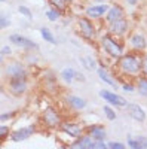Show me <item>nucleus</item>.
<instances>
[{"instance_id":"1","label":"nucleus","mask_w":147,"mask_h":149,"mask_svg":"<svg viewBox=\"0 0 147 149\" xmlns=\"http://www.w3.org/2000/svg\"><path fill=\"white\" fill-rule=\"evenodd\" d=\"M117 66L125 74H138L141 73V57L137 54H124L119 58Z\"/></svg>"},{"instance_id":"2","label":"nucleus","mask_w":147,"mask_h":149,"mask_svg":"<svg viewBox=\"0 0 147 149\" xmlns=\"http://www.w3.org/2000/svg\"><path fill=\"white\" fill-rule=\"evenodd\" d=\"M101 48L104 49V52L107 55H110L112 58H120L122 55H124V48H122V45L119 42H116L112 34H104L101 37Z\"/></svg>"},{"instance_id":"3","label":"nucleus","mask_w":147,"mask_h":149,"mask_svg":"<svg viewBox=\"0 0 147 149\" xmlns=\"http://www.w3.org/2000/svg\"><path fill=\"white\" fill-rule=\"evenodd\" d=\"M3 73L8 79H19V78H26L28 76V72L21 61H9V63L3 67Z\"/></svg>"},{"instance_id":"4","label":"nucleus","mask_w":147,"mask_h":149,"mask_svg":"<svg viewBox=\"0 0 147 149\" xmlns=\"http://www.w3.org/2000/svg\"><path fill=\"white\" fill-rule=\"evenodd\" d=\"M42 121H43V125L46 128H59L61 127V115H59V112L52 107V106H49L43 110V113H42Z\"/></svg>"},{"instance_id":"5","label":"nucleus","mask_w":147,"mask_h":149,"mask_svg":"<svg viewBox=\"0 0 147 149\" xmlns=\"http://www.w3.org/2000/svg\"><path fill=\"white\" fill-rule=\"evenodd\" d=\"M77 27H79V31L80 34L85 37L86 40H92L94 37L97 36V30H95V26L91 18H88L85 15L83 18H79L77 19Z\"/></svg>"},{"instance_id":"6","label":"nucleus","mask_w":147,"mask_h":149,"mask_svg":"<svg viewBox=\"0 0 147 149\" xmlns=\"http://www.w3.org/2000/svg\"><path fill=\"white\" fill-rule=\"evenodd\" d=\"M98 95H100L104 102H107L108 104L116 106V107H125L128 104L125 97H122V95H119V94H116L113 91H108V90H100Z\"/></svg>"},{"instance_id":"7","label":"nucleus","mask_w":147,"mask_h":149,"mask_svg":"<svg viewBox=\"0 0 147 149\" xmlns=\"http://www.w3.org/2000/svg\"><path fill=\"white\" fill-rule=\"evenodd\" d=\"M28 90V82L26 78H19V79H9L8 82V91L15 95V97H21L27 93Z\"/></svg>"},{"instance_id":"8","label":"nucleus","mask_w":147,"mask_h":149,"mask_svg":"<svg viewBox=\"0 0 147 149\" xmlns=\"http://www.w3.org/2000/svg\"><path fill=\"white\" fill-rule=\"evenodd\" d=\"M59 130L63 133H66L68 137H73V139L80 137V136L83 134V131H85L80 124H77L75 121H63V122H61Z\"/></svg>"},{"instance_id":"9","label":"nucleus","mask_w":147,"mask_h":149,"mask_svg":"<svg viewBox=\"0 0 147 149\" xmlns=\"http://www.w3.org/2000/svg\"><path fill=\"white\" fill-rule=\"evenodd\" d=\"M110 9L108 3H97V5H91L85 9V15L91 19H98L101 17H106V14Z\"/></svg>"},{"instance_id":"10","label":"nucleus","mask_w":147,"mask_h":149,"mask_svg":"<svg viewBox=\"0 0 147 149\" xmlns=\"http://www.w3.org/2000/svg\"><path fill=\"white\" fill-rule=\"evenodd\" d=\"M128 29H129V21L125 17L108 24V33L112 36H124L128 33Z\"/></svg>"},{"instance_id":"11","label":"nucleus","mask_w":147,"mask_h":149,"mask_svg":"<svg viewBox=\"0 0 147 149\" xmlns=\"http://www.w3.org/2000/svg\"><path fill=\"white\" fill-rule=\"evenodd\" d=\"M125 110H126L128 116L132 118L134 121H137V122H144L146 118H147L146 110L140 104H137V103H128L125 106Z\"/></svg>"},{"instance_id":"12","label":"nucleus","mask_w":147,"mask_h":149,"mask_svg":"<svg viewBox=\"0 0 147 149\" xmlns=\"http://www.w3.org/2000/svg\"><path fill=\"white\" fill-rule=\"evenodd\" d=\"M34 133H36L34 125L21 127V128H18V130H15V131L10 133V140L15 142V143H18V142H22V140H27L28 137H31Z\"/></svg>"},{"instance_id":"13","label":"nucleus","mask_w":147,"mask_h":149,"mask_svg":"<svg viewBox=\"0 0 147 149\" xmlns=\"http://www.w3.org/2000/svg\"><path fill=\"white\" fill-rule=\"evenodd\" d=\"M9 42L15 43L18 46H22L26 49H39V45L36 42H33L31 39H28V37H26V36H21V34H10Z\"/></svg>"},{"instance_id":"14","label":"nucleus","mask_w":147,"mask_h":149,"mask_svg":"<svg viewBox=\"0 0 147 149\" xmlns=\"http://www.w3.org/2000/svg\"><path fill=\"white\" fill-rule=\"evenodd\" d=\"M94 145H95V140L88 134H82L80 137L75 139V142L70 143L68 146L73 148V149H94Z\"/></svg>"},{"instance_id":"15","label":"nucleus","mask_w":147,"mask_h":149,"mask_svg":"<svg viewBox=\"0 0 147 149\" xmlns=\"http://www.w3.org/2000/svg\"><path fill=\"white\" fill-rule=\"evenodd\" d=\"M129 45L132 46L134 51L144 52L146 48H147V39H146V36L141 34V33H134V34L129 37Z\"/></svg>"},{"instance_id":"16","label":"nucleus","mask_w":147,"mask_h":149,"mask_svg":"<svg viewBox=\"0 0 147 149\" xmlns=\"http://www.w3.org/2000/svg\"><path fill=\"white\" fill-rule=\"evenodd\" d=\"M85 133H86L88 136H91V137L94 140H106L107 137V131L103 125H100V124H94V125H88L86 128H85Z\"/></svg>"},{"instance_id":"17","label":"nucleus","mask_w":147,"mask_h":149,"mask_svg":"<svg viewBox=\"0 0 147 149\" xmlns=\"http://www.w3.org/2000/svg\"><path fill=\"white\" fill-rule=\"evenodd\" d=\"M125 17V9L124 6H120V5H110V9L108 12L106 14V22L110 24V22H113L116 19H120V18H124Z\"/></svg>"},{"instance_id":"18","label":"nucleus","mask_w":147,"mask_h":149,"mask_svg":"<svg viewBox=\"0 0 147 149\" xmlns=\"http://www.w3.org/2000/svg\"><path fill=\"white\" fill-rule=\"evenodd\" d=\"M66 103L71 107V109H75V110H82L86 107V100H85L83 97H79V95H67L66 97Z\"/></svg>"},{"instance_id":"19","label":"nucleus","mask_w":147,"mask_h":149,"mask_svg":"<svg viewBox=\"0 0 147 149\" xmlns=\"http://www.w3.org/2000/svg\"><path fill=\"white\" fill-rule=\"evenodd\" d=\"M137 91L140 93L141 97L147 98V76L146 74H140L137 79Z\"/></svg>"},{"instance_id":"20","label":"nucleus","mask_w":147,"mask_h":149,"mask_svg":"<svg viewBox=\"0 0 147 149\" xmlns=\"http://www.w3.org/2000/svg\"><path fill=\"white\" fill-rule=\"evenodd\" d=\"M76 73L77 72L73 67H66V69H63V72H61V78H63L66 82L71 84L73 81H76Z\"/></svg>"},{"instance_id":"21","label":"nucleus","mask_w":147,"mask_h":149,"mask_svg":"<svg viewBox=\"0 0 147 149\" xmlns=\"http://www.w3.org/2000/svg\"><path fill=\"white\" fill-rule=\"evenodd\" d=\"M40 36H42V39H43L45 42H49V43H52V45L57 43V39H55L54 33L49 30L48 27H42V29H40Z\"/></svg>"},{"instance_id":"22","label":"nucleus","mask_w":147,"mask_h":149,"mask_svg":"<svg viewBox=\"0 0 147 149\" xmlns=\"http://www.w3.org/2000/svg\"><path fill=\"white\" fill-rule=\"evenodd\" d=\"M79 61L82 63V66H83L85 69H88V70H95V69H97V63H95V60H94L91 55L80 57Z\"/></svg>"},{"instance_id":"23","label":"nucleus","mask_w":147,"mask_h":149,"mask_svg":"<svg viewBox=\"0 0 147 149\" xmlns=\"http://www.w3.org/2000/svg\"><path fill=\"white\" fill-rule=\"evenodd\" d=\"M97 73H98V76H100V79L103 81V82H106L107 85H110V86H116V81H113L112 79V76L101 67V69H98L97 70Z\"/></svg>"},{"instance_id":"24","label":"nucleus","mask_w":147,"mask_h":149,"mask_svg":"<svg viewBox=\"0 0 147 149\" xmlns=\"http://www.w3.org/2000/svg\"><path fill=\"white\" fill-rule=\"evenodd\" d=\"M48 2H49L51 6L58 9L61 14H64V12L67 10V8H68V2H67V0H48Z\"/></svg>"},{"instance_id":"25","label":"nucleus","mask_w":147,"mask_h":149,"mask_svg":"<svg viewBox=\"0 0 147 149\" xmlns=\"http://www.w3.org/2000/svg\"><path fill=\"white\" fill-rule=\"evenodd\" d=\"M61 12L58 10V9H55V8H52V9H48L46 10V18L49 19V21H52V22H55V21H58L59 18H61Z\"/></svg>"},{"instance_id":"26","label":"nucleus","mask_w":147,"mask_h":149,"mask_svg":"<svg viewBox=\"0 0 147 149\" xmlns=\"http://www.w3.org/2000/svg\"><path fill=\"white\" fill-rule=\"evenodd\" d=\"M103 112H104V115H106V118H107L108 121H116L117 115H116V112H115L112 107H110V104L103 106Z\"/></svg>"},{"instance_id":"27","label":"nucleus","mask_w":147,"mask_h":149,"mask_svg":"<svg viewBox=\"0 0 147 149\" xmlns=\"http://www.w3.org/2000/svg\"><path fill=\"white\" fill-rule=\"evenodd\" d=\"M126 145H128L131 149H141V146H140L137 137H134V136H131V134H128V137H126Z\"/></svg>"},{"instance_id":"28","label":"nucleus","mask_w":147,"mask_h":149,"mask_svg":"<svg viewBox=\"0 0 147 149\" xmlns=\"http://www.w3.org/2000/svg\"><path fill=\"white\" fill-rule=\"evenodd\" d=\"M9 133H10L9 125H5V124H2V125H0V140L5 142V140L9 137Z\"/></svg>"},{"instance_id":"29","label":"nucleus","mask_w":147,"mask_h":149,"mask_svg":"<svg viewBox=\"0 0 147 149\" xmlns=\"http://www.w3.org/2000/svg\"><path fill=\"white\" fill-rule=\"evenodd\" d=\"M18 12H19L21 15L27 17V18H31V17H33V12H31L27 6H22V5H21V6H18Z\"/></svg>"},{"instance_id":"30","label":"nucleus","mask_w":147,"mask_h":149,"mask_svg":"<svg viewBox=\"0 0 147 149\" xmlns=\"http://www.w3.org/2000/svg\"><path fill=\"white\" fill-rule=\"evenodd\" d=\"M9 26H10V19H9L5 14H2V17H0V27L5 30V29H8Z\"/></svg>"},{"instance_id":"31","label":"nucleus","mask_w":147,"mask_h":149,"mask_svg":"<svg viewBox=\"0 0 147 149\" xmlns=\"http://www.w3.org/2000/svg\"><path fill=\"white\" fill-rule=\"evenodd\" d=\"M141 74L147 76V54L141 55Z\"/></svg>"},{"instance_id":"32","label":"nucleus","mask_w":147,"mask_h":149,"mask_svg":"<svg viewBox=\"0 0 147 149\" xmlns=\"http://www.w3.org/2000/svg\"><path fill=\"white\" fill-rule=\"evenodd\" d=\"M137 137V140H138V143H140V146H141V149H147V136H135Z\"/></svg>"},{"instance_id":"33","label":"nucleus","mask_w":147,"mask_h":149,"mask_svg":"<svg viewBox=\"0 0 147 149\" xmlns=\"http://www.w3.org/2000/svg\"><path fill=\"white\" fill-rule=\"evenodd\" d=\"M10 54H12V49H10V46L5 45V46L2 48V51H0V55H2V61H3V58H5V57H8V55H10Z\"/></svg>"},{"instance_id":"34","label":"nucleus","mask_w":147,"mask_h":149,"mask_svg":"<svg viewBox=\"0 0 147 149\" xmlns=\"http://www.w3.org/2000/svg\"><path fill=\"white\" fill-rule=\"evenodd\" d=\"M122 90H124L125 93H134L137 90V86L134 84H124V86H122Z\"/></svg>"},{"instance_id":"35","label":"nucleus","mask_w":147,"mask_h":149,"mask_svg":"<svg viewBox=\"0 0 147 149\" xmlns=\"http://www.w3.org/2000/svg\"><path fill=\"white\" fill-rule=\"evenodd\" d=\"M110 149H125V145L124 143H120V142H110L107 143Z\"/></svg>"},{"instance_id":"36","label":"nucleus","mask_w":147,"mask_h":149,"mask_svg":"<svg viewBox=\"0 0 147 149\" xmlns=\"http://www.w3.org/2000/svg\"><path fill=\"white\" fill-rule=\"evenodd\" d=\"M15 116V112H6V113H2V116H0V119H2V122L8 121V119H12Z\"/></svg>"},{"instance_id":"37","label":"nucleus","mask_w":147,"mask_h":149,"mask_svg":"<svg viewBox=\"0 0 147 149\" xmlns=\"http://www.w3.org/2000/svg\"><path fill=\"white\" fill-rule=\"evenodd\" d=\"M76 81H80V82H85L86 81V78H85V74H82V73H76Z\"/></svg>"},{"instance_id":"38","label":"nucleus","mask_w":147,"mask_h":149,"mask_svg":"<svg viewBox=\"0 0 147 149\" xmlns=\"http://www.w3.org/2000/svg\"><path fill=\"white\" fill-rule=\"evenodd\" d=\"M97 2H100V3H106V2H104V0H97Z\"/></svg>"},{"instance_id":"39","label":"nucleus","mask_w":147,"mask_h":149,"mask_svg":"<svg viewBox=\"0 0 147 149\" xmlns=\"http://www.w3.org/2000/svg\"><path fill=\"white\" fill-rule=\"evenodd\" d=\"M67 2H68V3H71V2H73V0H67Z\"/></svg>"},{"instance_id":"40","label":"nucleus","mask_w":147,"mask_h":149,"mask_svg":"<svg viewBox=\"0 0 147 149\" xmlns=\"http://www.w3.org/2000/svg\"><path fill=\"white\" fill-rule=\"evenodd\" d=\"M2 2H6V0H2Z\"/></svg>"}]
</instances>
